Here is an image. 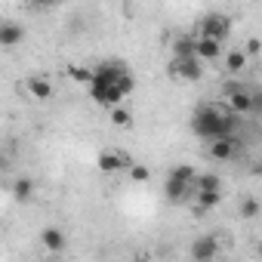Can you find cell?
Masks as SVG:
<instances>
[{
  "label": "cell",
  "instance_id": "24",
  "mask_svg": "<svg viewBox=\"0 0 262 262\" xmlns=\"http://www.w3.org/2000/svg\"><path fill=\"white\" fill-rule=\"evenodd\" d=\"M262 53V40L259 37H250L247 40V56H259Z\"/></svg>",
  "mask_w": 262,
  "mask_h": 262
},
{
  "label": "cell",
  "instance_id": "20",
  "mask_svg": "<svg viewBox=\"0 0 262 262\" xmlns=\"http://www.w3.org/2000/svg\"><path fill=\"white\" fill-rule=\"evenodd\" d=\"M170 176H176V179H185V182H191V185H194V179H198V170H194L191 164H179V167H173V170H170Z\"/></svg>",
  "mask_w": 262,
  "mask_h": 262
},
{
  "label": "cell",
  "instance_id": "13",
  "mask_svg": "<svg viewBox=\"0 0 262 262\" xmlns=\"http://www.w3.org/2000/svg\"><path fill=\"white\" fill-rule=\"evenodd\" d=\"M191 188H194L191 182H185V179H176V176H167V185H164V191H167V198H170V201H182V198H185Z\"/></svg>",
  "mask_w": 262,
  "mask_h": 262
},
{
  "label": "cell",
  "instance_id": "18",
  "mask_svg": "<svg viewBox=\"0 0 262 262\" xmlns=\"http://www.w3.org/2000/svg\"><path fill=\"white\" fill-rule=\"evenodd\" d=\"M68 77H71L74 83H83V86H90V83H93V68H83V65H71V68H68Z\"/></svg>",
  "mask_w": 262,
  "mask_h": 262
},
{
  "label": "cell",
  "instance_id": "3",
  "mask_svg": "<svg viewBox=\"0 0 262 262\" xmlns=\"http://www.w3.org/2000/svg\"><path fill=\"white\" fill-rule=\"evenodd\" d=\"M222 96H225V105L237 114H256V99H253V90L247 86H237V83H225L222 86Z\"/></svg>",
  "mask_w": 262,
  "mask_h": 262
},
{
  "label": "cell",
  "instance_id": "2",
  "mask_svg": "<svg viewBox=\"0 0 262 262\" xmlns=\"http://www.w3.org/2000/svg\"><path fill=\"white\" fill-rule=\"evenodd\" d=\"M237 111H231L228 105H198L191 111V129L201 139H219V136H231L234 133V117Z\"/></svg>",
  "mask_w": 262,
  "mask_h": 262
},
{
  "label": "cell",
  "instance_id": "21",
  "mask_svg": "<svg viewBox=\"0 0 262 262\" xmlns=\"http://www.w3.org/2000/svg\"><path fill=\"white\" fill-rule=\"evenodd\" d=\"M31 191H34V182H31V179H16L13 194H16L19 201H28V198H31Z\"/></svg>",
  "mask_w": 262,
  "mask_h": 262
},
{
  "label": "cell",
  "instance_id": "11",
  "mask_svg": "<svg viewBox=\"0 0 262 262\" xmlns=\"http://www.w3.org/2000/svg\"><path fill=\"white\" fill-rule=\"evenodd\" d=\"M25 90H28L34 99H53V93H56L47 77H28V80H25Z\"/></svg>",
  "mask_w": 262,
  "mask_h": 262
},
{
  "label": "cell",
  "instance_id": "12",
  "mask_svg": "<svg viewBox=\"0 0 262 262\" xmlns=\"http://www.w3.org/2000/svg\"><path fill=\"white\" fill-rule=\"evenodd\" d=\"M40 244L50 253H59V250H65V231L62 228H43L40 231Z\"/></svg>",
  "mask_w": 262,
  "mask_h": 262
},
{
  "label": "cell",
  "instance_id": "17",
  "mask_svg": "<svg viewBox=\"0 0 262 262\" xmlns=\"http://www.w3.org/2000/svg\"><path fill=\"white\" fill-rule=\"evenodd\" d=\"M173 56H198V37H176Z\"/></svg>",
  "mask_w": 262,
  "mask_h": 262
},
{
  "label": "cell",
  "instance_id": "8",
  "mask_svg": "<svg viewBox=\"0 0 262 262\" xmlns=\"http://www.w3.org/2000/svg\"><path fill=\"white\" fill-rule=\"evenodd\" d=\"M234 136H219V139H210V148H207V155L213 158V161H231L234 158Z\"/></svg>",
  "mask_w": 262,
  "mask_h": 262
},
{
  "label": "cell",
  "instance_id": "27",
  "mask_svg": "<svg viewBox=\"0 0 262 262\" xmlns=\"http://www.w3.org/2000/svg\"><path fill=\"white\" fill-rule=\"evenodd\" d=\"M259 256H262V241H259Z\"/></svg>",
  "mask_w": 262,
  "mask_h": 262
},
{
  "label": "cell",
  "instance_id": "7",
  "mask_svg": "<svg viewBox=\"0 0 262 262\" xmlns=\"http://www.w3.org/2000/svg\"><path fill=\"white\" fill-rule=\"evenodd\" d=\"M198 262H207V259H216L219 256V241L213 237V234H204V237H198L194 244H191V250H188Z\"/></svg>",
  "mask_w": 262,
  "mask_h": 262
},
{
  "label": "cell",
  "instance_id": "23",
  "mask_svg": "<svg viewBox=\"0 0 262 262\" xmlns=\"http://www.w3.org/2000/svg\"><path fill=\"white\" fill-rule=\"evenodd\" d=\"M129 179H133V182H148L151 179V170L145 164H129Z\"/></svg>",
  "mask_w": 262,
  "mask_h": 262
},
{
  "label": "cell",
  "instance_id": "6",
  "mask_svg": "<svg viewBox=\"0 0 262 262\" xmlns=\"http://www.w3.org/2000/svg\"><path fill=\"white\" fill-rule=\"evenodd\" d=\"M96 164H99L102 173H117V170H129L133 161H129V155H123V151H102Z\"/></svg>",
  "mask_w": 262,
  "mask_h": 262
},
{
  "label": "cell",
  "instance_id": "26",
  "mask_svg": "<svg viewBox=\"0 0 262 262\" xmlns=\"http://www.w3.org/2000/svg\"><path fill=\"white\" fill-rule=\"evenodd\" d=\"M37 4H40V7H50V4H56V0H37Z\"/></svg>",
  "mask_w": 262,
  "mask_h": 262
},
{
  "label": "cell",
  "instance_id": "10",
  "mask_svg": "<svg viewBox=\"0 0 262 262\" xmlns=\"http://www.w3.org/2000/svg\"><path fill=\"white\" fill-rule=\"evenodd\" d=\"M22 40H25V28L16 25V22H4V28H0V43L10 50V47H16Z\"/></svg>",
  "mask_w": 262,
  "mask_h": 262
},
{
  "label": "cell",
  "instance_id": "4",
  "mask_svg": "<svg viewBox=\"0 0 262 262\" xmlns=\"http://www.w3.org/2000/svg\"><path fill=\"white\" fill-rule=\"evenodd\" d=\"M201 37H213V40H228L231 37V19L225 13H207L201 19Z\"/></svg>",
  "mask_w": 262,
  "mask_h": 262
},
{
  "label": "cell",
  "instance_id": "25",
  "mask_svg": "<svg viewBox=\"0 0 262 262\" xmlns=\"http://www.w3.org/2000/svg\"><path fill=\"white\" fill-rule=\"evenodd\" d=\"M253 99H256V114H262V93L253 90Z\"/></svg>",
  "mask_w": 262,
  "mask_h": 262
},
{
  "label": "cell",
  "instance_id": "15",
  "mask_svg": "<svg viewBox=\"0 0 262 262\" xmlns=\"http://www.w3.org/2000/svg\"><path fill=\"white\" fill-rule=\"evenodd\" d=\"M222 65H225V71H228V74L244 71V68H247V50H231V53H225Z\"/></svg>",
  "mask_w": 262,
  "mask_h": 262
},
{
  "label": "cell",
  "instance_id": "9",
  "mask_svg": "<svg viewBox=\"0 0 262 262\" xmlns=\"http://www.w3.org/2000/svg\"><path fill=\"white\" fill-rule=\"evenodd\" d=\"M222 56V43L213 40V37H201L198 34V59L201 62H216Z\"/></svg>",
  "mask_w": 262,
  "mask_h": 262
},
{
  "label": "cell",
  "instance_id": "5",
  "mask_svg": "<svg viewBox=\"0 0 262 262\" xmlns=\"http://www.w3.org/2000/svg\"><path fill=\"white\" fill-rule=\"evenodd\" d=\"M170 74H176V77H182V80H201V77H204V65H201L198 56H173Z\"/></svg>",
  "mask_w": 262,
  "mask_h": 262
},
{
  "label": "cell",
  "instance_id": "19",
  "mask_svg": "<svg viewBox=\"0 0 262 262\" xmlns=\"http://www.w3.org/2000/svg\"><path fill=\"white\" fill-rule=\"evenodd\" d=\"M111 123L126 129V126H133V114H129L126 108H120V105H114V108H111Z\"/></svg>",
  "mask_w": 262,
  "mask_h": 262
},
{
  "label": "cell",
  "instance_id": "1",
  "mask_svg": "<svg viewBox=\"0 0 262 262\" xmlns=\"http://www.w3.org/2000/svg\"><path fill=\"white\" fill-rule=\"evenodd\" d=\"M129 68L123 62H99L93 68V83H90V99L102 108H114L126 99V93L120 90V77Z\"/></svg>",
  "mask_w": 262,
  "mask_h": 262
},
{
  "label": "cell",
  "instance_id": "14",
  "mask_svg": "<svg viewBox=\"0 0 262 262\" xmlns=\"http://www.w3.org/2000/svg\"><path fill=\"white\" fill-rule=\"evenodd\" d=\"M219 204H222V191H198L194 213H198V216H204L207 210H213V207H219Z\"/></svg>",
  "mask_w": 262,
  "mask_h": 262
},
{
  "label": "cell",
  "instance_id": "22",
  "mask_svg": "<svg viewBox=\"0 0 262 262\" xmlns=\"http://www.w3.org/2000/svg\"><path fill=\"white\" fill-rule=\"evenodd\" d=\"M259 210H262V204H259L256 198H244V204H241V216H244V219H256Z\"/></svg>",
  "mask_w": 262,
  "mask_h": 262
},
{
  "label": "cell",
  "instance_id": "16",
  "mask_svg": "<svg viewBox=\"0 0 262 262\" xmlns=\"http://www.w3.org/2000/svg\"><path fill=\"white\" fill-rule=\"evenodd\" d=\"M194 191H222V179L216 173H198Z\"/></svg>",
  "mask_w": 262,
  "mask_h": 262
}]
</instances>
